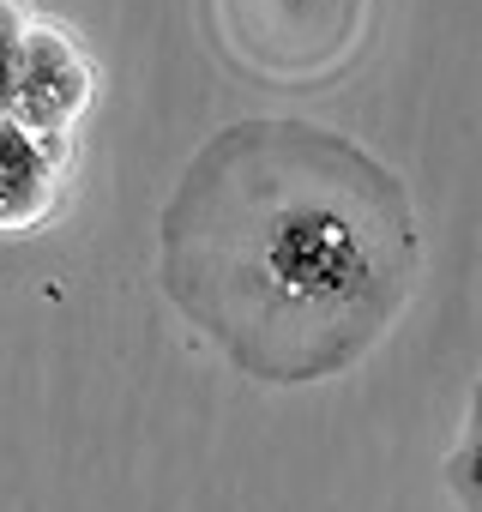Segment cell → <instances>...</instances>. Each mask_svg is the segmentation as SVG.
<instances>
[{"label": "cell", "mask_w": 482, "mask_h": 512, "mask_svg": "<svg viewBox=\"0 0 482 512\" xmlns=\"http://www.w3.org/2000/svg\"><path fill=\"white\" fill-rule=\"evenodd\" d=\"M422 235L404 181L356 139L260 115L193 151L157 217V284L260 386L356 368L404 314Z\"/></svg>", "instance_id": "cell-1"}, {"label": "cell", "mask_w": 482, "mask_h": 512, "mask_svg": "<svg viewBox=\"0 0 482 512\" xmlns=\"http://www.w3.org/2000/svg\"><path fill=\"white\" fill-rule=\"evenodd\" d=\"M85 97H91V67H85V55L73 49V37L49 31V25H31L13 121H19L31 139H43L49 151L67 157V133H73Z\"/></svg>", "instance_id": "cell-2"}, {"label": "cell", "mask_w": 482, "mask_h": 512, "mask_svg": "<svg viewBox=\"0 0 482 512\" xmlns=\"http://www.w3.org/2000/svg\"><path fill=\"white\" fill-rule=\"evenodd\" d=\"M61 151L31 139L19 121H0V229H31L55 205Z\"/></svg>", "instance_id": "cell-3"}, {"label": "cell", "mask_w": 482, "mask_h": 512, "mask_svg": "<svg viewBox=\"0 0 482 512\" xmlns=\"http://www.w3.org/2000/svg\"><path fill=\"white\" fill-rule=\"evenodd\" d=\"M446 488L464 512H482V380L470 392V416H464V434L458 446L446 452Z\"/></svg>", "instance_id": "cell-4"}, {"label": "cell", "mask_w": 482, "mask_h": 512, "mask_svg": "<svg viewBox=\"0 0 482 512\" xmlns=\"http://www.w3.org/2000/svg\"><path fill=\"white\" fill-rule=\"evenodd\" d=\"M25 43H31V19H25V7H19V0H0V121H13V103H19Z\"/></svg>", "instance_id": "cell-5"}]
</instances>
